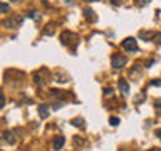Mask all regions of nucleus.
Instances as JSON below:
<instances>
[{"mask_svg": "<svg viewBox=\"0 0 161 151\" xmlns=\"http://www.w3.org/2000/svg\"><path fill=\"white\" fill-rule=\"evenodd\" d=\"M126 62H128V59L124 57L123 54H114L113 59H111V66L114 69H121L123 66H126Z\"/></svg>", "mask_w": 161, "mask_h": 151, "instance_id": "obj_1", "label": "nucleus"}, {"mask_svg": "<svg viewBox=\"0 0 161 151\" xmlns=\"http://www.w3.org/2000/svg\"><path fill=\"white\" fill-rule=\"evenodd\" d=\"M123 49L128 50V52H134V50L138 49V42L134 37H128V39L123 40Z\"/></svg>", "mask_w": 161, "mask_h": 151, "instance_id": "obj_2", "label": "nucleus"}, {"mask_svg": "<svg viewBox=\"0 0 161 151\" xmlns=\"http://www.w3.org/2000/svg\"><path fill=\"white\" fill-rule=\"evenodd\" d=\"M20 22H22V17H15V19L12 17V19H9V20H3V22H2V25H3V27H7V29H12L15 24H20Z\"/></svg>", "mask_w": 161, "mask_h": 151, "instance_id": "obj_3", "label": "nucleus"}, {"mask_svg": "<svg viewBox=\"0 0 161 151\" xmlns=\"http://www.w3.org/2000/svg\"><path fill=\"white\" fill-rule=\"evenodd\" d=\"M64 143H66V138H64V136H57L56 139H54V143H52V146H54L56 151H60L64 148Z\"/></svg>", "mask_w": 161, "mask_h": 151, "instance_id": "obj_4", "label": "nucleus"}, {"mask_svg": "<svg viewBox=\"0 0 161 151\" xmlns=\"http://www.w3.org/2000/svg\"><path fill=\"white\" fill-rule=\"evenodd\" d=\"M118 86H119V91H121V94H123V96H128V94H129V84H128V81L121 79Z\"/></svg>", "mask_w": 161, "mask_h": 151, "instance_id": "obj_5", "label": "nucleus"}, {"mask_svg": "<svg viewBox=\"0 0 161 151\" xmlns=\"http://www.w3.org/2000/svg\"><path fill=\"white\" fill-rule=\"evenodd\" d=\"M2 138L7 141L9 144H15V141H17V138H15V136H14V134H12L10 131H5V133L2 134Z\"/></svg>", "mask_w": 161, "mask_h": 151, "instance_id": "obj_6", "label": "nucleus"}, {"mask_svg": "<svg viewBox=\"0 0 161 151\" xmlns=\"http://www.w3.org/2000/svg\"><path fill=\"white\" fill-rule=\"evenodd\" d=\"M49 112H50V111H49V106H46V104H42V106L39 108V116H40L42 119H47Z\"/></svg>", "mask_w": 161, "mask_h": 151, "instance_id": "obj_7", "label": "nucleus"}, {"mask_svg": "<svg viewBox=\"0 0 161 151\" xmlns=\"http://www.w3.org/2000/svg\"><path fill=\"white\" fill-rule=\"evenodd\" d=\"M27 17H30V19H34V20H39V19H40V15H39L37 10H30V12L27 14Z\"/></svg>", "mask_w": 161, "mask_h": 151, "instance_id": "obj_8", "label": "nucleus"}, {"mask_svg": "<svg viewBox=\"0 0 161 151\" xmlns=\"http://www.w3.org/2000/svg\"><path fill=\"white\" fill-rule=\"evenodd\" d=\"M9 10H10L9 3H0V12H2V14H7Z\"/></svg>", "mask_w": 161, "mask_h": 151, "instance_id": "obj_9", "label": "nucleus"}, {"mask_svg": "<svg viewBox=\"0 0 161 151\" xmlns=\"http://www.w3.org/2000/svg\"><path fill=\"white\" fill-rule=\"evenodd\" d=\"M109 124H111V126H118V124H119V119H118L116 116H113V118L109 119Z\"/></svg>", "mask_w": 161, "mask_h": 151, "instance_id": "obj_10", "label": "nucleus"}, {"mask_svg": "<svg viewBox=\"0 0 161 151\" xmlns=\"http://www.w3.org/2000/svg\"><path fill=\"white\" fill-rule=\"evenodd\" d=\"M72 124H74V126H82V118H76V119H72Z\"/></svg>", "mask_w": 161, "mask_h": 151, "instance_id": "obj_11", "label": "nucleus"}, {"mask_svg": "<svg viewBox=\"0 0 161 151\" xmlns=\"http://www.w3.org/2000/svg\"><path fill=\"white\" fill-rule=\"evenodd\" d=\"M86 17H87L89 20H91L92 17H94V15H92V10H91V9H87V10H86Z\"/></svg>", "mask_w": 161, "mask_h": 151, "instance_id": "obj_12", "label": "nucleus"}, {"mask_svg": "<svg viewBox=\"0 0 161 151\" xmlns=\"http://www.w3.org/2000/svg\"><path fill=\"white\" fill-rule=\"evenodd\" d=\"M5 104V98H3V94H2V91H0V108Z\"/></svg>", "mask_w": 161, "mask_h": 151, "instance_id": "obj_13", "label": "nucleus"}, {"mask_svg": "<svg viewBox=\"0 0 161 151\" xmlns=\"http://www.w3.org/2000/svg\"><path fill=\"white\" fill-rule=\"evenodd\" d=\"M104 94H106V96H109V94H113V89H111V87H106V89H104Z\"/></svg>", "mask_w": 161, "mask_h": 151, "instance_id": "obj_14", "label": "nucleus"}, {"mask_svg": "<svg viewBox=\"0 0 161 151\" xmlns=\"http://www.w3.org/2000/svg\"><path fill=\"white\" fill-rule=\"evenodd\" d=\"M151 86H161V81H158V79L151 81Z\"/></svg>", "mask_w": 161, "mask_h": 151, "instance_id": "obj_15", "label": "nucleus"}, {"mask_svg": "<svg viewBox=\"0 0 161 151\" xmlns=\"http://www.w3.org/2000/svg\"><path fill=\"white\" fill-rule=\"evenodd\" d=\"M60 106H62V102H60V101H59V102H54V106H52V108H54V109H59V108H60Z\"/></svg>", "mask_w": 161, "mask_h": 151, "instance_id": "obj_16", "label": "nucleus"}, {"mask_svg": "<svg viewBox=\"0 0 161 151\" xmlns=\"http://www.w3.org/2000/svg\"><path fill=\"white\" fill-rule=\"evenodd\" d=\"M154 39H156V42H158V44H161V34H160V35H154Z\"/></svg>", "mask_w": 161, "mask_h": 151, "instance_id": "obj_17", "label": "nucleus"}, {"mask_svg": "<svg viewBox=\"0 0 161 151\" xmlns=\"http://www.w3.org/2000/svg\"><path fill=\"white\" fill-rule=\"evenodd\" d=\"M111 3L113 5H119V0H111Z\"/></svg>", "mask_w": 161, "mask_h": 151, "instance_id": "obj_18", "label": "nucleus"}, {"mask_svg": "<svg viewBox=\"0 0 161 151\" xmlns=\"http://www.w3.org/2000/svg\"><path fill=\"white\" fill-rule=\"evenodd\" d=\"M156 106H158V108H160V106H161V101H156Z\"/></svg>", "mask_w": 161, "mask_h": 151, "instance_id": "obj_19", "label": "nucleus"}, {"mask_svg": "<svg viewBox=\"0 0 161 151\" xmlns=\"http://www.w3.org/2000/svg\"><path fill=\"white\" fill-rule=\"evenodd\" d=\"M156 134H158V138H160V139H161V131H158V133H156Z\"/></svg>", "mask_w": 161, "mask_h": 151, "instance_id": "obj_20", "label": "nucleus"}, {"mask_svg": "<svg viewBox=\"0 0 161 151\" xmlns=\"http://www.w3.org/2000/svg\"><path fill=\"white\" fill-rule=\"evenodd\" d=\"M66 3H69V5H71V3H72V0H66Z\"/></svg>", "mask_w": 161, "mask_h": 151, "instance_id": "obj_21", "label": "nucleus"}, {"mask_svg": "<svg viewBox=\"0 0 161 151\" xmlns=\"http://www.w3.org/2000/svg\"><path fill=\"white\" fill-rule=\"evenodd\" d=\"M149 151H158V150H149Z\"/></svg>", "mask_w": 161, "mask_h": 151, "instance_id": "obj_22", "label": "nucleus"}, {"mask_svg": "<svg viewBox=\"0 0 161 151\" xmlns=\"http://www.w3.org/2000/svg\"><path fill=\"white\" fill-rule=\"evenodd\" d=\"M87 2H94V0H87Z\"/></svg>", "mask_w": 161, "mask_h": 151, "instance_id": "obj_23", "label": "nucleus"}, {"mask_svg": "<svg viewBox=\"0 0 161 151\" xmlns=\"http://www.w3.org/2000/svg\"><path fill=\"white\" fill-rule=\"evenodd\" d=\"M12 2H15V0H12Z\"/></svg>", "mask_w": 161, "mask_h": 151, "instance_id": "obj_24", "label": "nucleus"}]
</instances>
